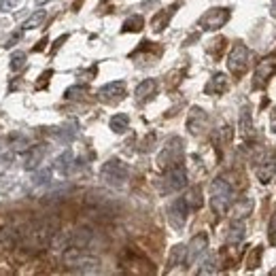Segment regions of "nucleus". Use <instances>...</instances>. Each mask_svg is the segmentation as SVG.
Wrapping results in <instances>:
<instances>
[{
	"mask_svg": "<svg viewBox=\"0 0 276 276\" xmlns=\"http://www.w3.org/2000/svg\"><path fill=\"white\" fill-rule=\"evenodd\" d=\"M234 204V189L225 179H215L210 183V206L217 215H227Z\"/></svg>",
	"mask_w": 276,
	"mask_h": 276,
	"instance_id": "f257e3e1",
	"label": "nucleus"
},
{
	"mask_svg": "<svg viewBox=\"0 0 276 276\" xmlns=\"http://www.w3.org/2000/svg\"><path fill=\"white\" fill-rule=\"evenodd\" d=\"M128 177H130L128 164H123L121 160H117V157H110V160L100 168V179L104 181L108 187H115V189L123 187Z\"/></svg>",
	"mask_w": 276,
	"mask_h": 276,
	"instance_id": "f03ea898",
	"label": "nucleus"
},
{
	"mask_svg": "<svg viewBox=\"0 0 276 276\" xmlns=\"http://www.w3.org/2000/svg\"><path fill=\"white\" fill-rule=\"evenodd\" d=\"M185 185H187V172H185V168L181 164L166 168L164 175L160 177V181H157V189H160V193H164V195L177 193Z\"/></svg>",
	"mask_w": 276,
	"mask_h": 276,
	"instance_id": "7ed1b4c3",
	"label": "nucleus"
},
{
	"mask_svg": "<svg viewBox=\"0 0 276 276\" xmlns=\"http://www.w3.org/2000/svg\"><path fill=\"white\" fill-rule=\"evenodd\" d=\"M185 145H183V140H181L179 136H172V138H168L166 140V145H164V149L160 151V155H157V166H160L162 170H166V168H170V166H177V164H181V160H183V149Z\"/></svg>",
	"mask_w": 276,
	"mask_h": 276,
	"instance_id": "20e7f679",
	"label": "nucleus"
},
{
	"mask_svg": "<svg viewBox=\"0 0 276 276\" xmlns=\"http://www.w3.org/2000/svg\"><path fill=\"white\" fill-rule=\"evenodd\" d=\"M249 60H251V53H249V49H247V45L236 43V45L232 47L230 55H227V68H230V73H232L236 79H240V77L249 70Z\"/></svg>",
	"mask_w": 276,
	"mask_h": 276,
	"instance_id": "39448f33",
	"label": "nucleus"
},
{
	"mask_svg": "<svg viewBox=\"0 0 276 276\" xmlns=\"http://www.w3.org/2000/svg\"><path fill=\"white\" fill-rule=\"evenodd\" d=\"M227 19H230V9H225V6H219V9H210L202 15L200 19V28L206 30V32H212V30H219L223 28Z\"/></svg>",
	"mask_w": 276,
	"mask_h": 276,
	"instance_id": "423d86ee",
	"label": "nucleus"
},
{
	"mask_svg": "<svg viewBox=\"0 0 276 276\" xmlns=\"http://www.w3.org/2000/svg\"><path fill=\"white\" fill-rule=\"evenodd\" d=\"M276 73V53H270L259 62L257 68H255V83H253V90H259L270 81V77Z\"/></svg>",
	"mask_w": 276,
	"mask_h": 276,
	"instance_id": "0eeeda50",
	"label": "nucleus"
},
{
	"mask_svg": "<svg viewBox=\"0 0 276 276\" xmlns=\"http://www.w3.org/2000/svg\"><path fill=\"white\" fill-rule=\"evenodd\" d=\"M208 249V236L206 234H198L193 236L191 242L187 244V253H185V266H195L200 262V257L206 253Z\"/></svg>",
	"mask_w": 276,
	"mask_h": 276,
	"instance_id": "6e6552de",
	"label": "nucleus"
},
{
	"mask_svg": "<svg viewBox=\"0 0 276 276\" xmlns=\"http://www.w3.org/2000/svg\"><path fill=\"white\" fill-rule=\"evenodd\" d=\"M187 215H189V206H187L185 198H177L168 206V223L175 227V230H183L187 223Z\"/></svg>",
	"mask_w": 276,
	"mask_h": 276,
	"instance_id": "1a4fd4ad",
	"label": "nucleus"
},
{
	"mask_svg": "<svg viewBox=\"0 0 276 276\" xmlns=\"http://www.w3.org/2000/svg\"><path fill=\"white\" fill-rule=\"evenodd\" d=\"M206 125H208V115L204 113L200 106H191V110H189V115H187V130L191 132L193 136H198V134L206 130Z\"/></svg>",
	"mask_w": 276,
	"mask_h": 276,
	"instance_id": "9d476101",
	"label": "nucleus"
},
{
	"mask_svg": "<svg viewBox=\"0 0 276 276\" xmlns=\"http://www.w3.org/2000/svg\"><path fill=\"white\" fill-rule=\"evenodd\" d=\"M125 96V81H110L98 90V98L102 102H119Z\"/></svg>",
	"mask_w": 276,
	"mask_h": 276,
	"instance_id": "9b49d317",
	"label": "nucleus"
},
{
	"mask_svg": "<svg viewBox=\"0 0 276 276\" xmlns=\"http://www.w3.org/2000/svg\"><path fill=\"white\" fill-rule=\"evenodd\" d=\"M255 175H257V179H259V183H264V185L270 183V181L274 179V175H276V153H274V151L268 153L264 160L259 162Z\"/></svg>",
	"mask_w": 276,
	"mask_h": 276,
	"instance_id": "f8f14e48",
	"label": "nucleus"
},
{
	"mask_svg": "<svg viewBox=\"0 0 276 276\" xmlns=\"http://www.w3.org/2000/svg\"><path fill=\"white\" fill-rule=\"evenodd\" d=\"M45 157V147L43 145H34V147H28L23 151V157H21V166L23 170H36L41 166Z\"/></svg>",
	"mask_w": 276,
	"mask_h": 276,
	"instance_id": "ddd939ff",
	"label": "nucleus"
},
{
	"mask_svg": "<svg viewBox=\"0 0 276 276\" xmlns=\"http://www.w3.org/2000/svg\"><path fill=\"white\" fill-rule=\"evenodd\" d=\"M93 242V232L90 227H77V230L70 232V247L77 249H88Z\"/></svg>",
	"mask_w": 276,
	"mask_h": 276,
	"instance_id": "4468645a",
	"label": "nucleus"
},
{
	"mask_svg": "<svg viewBox=\"0 0 276 276\" xmlns=\"http://www.w3.org/2000/svg\"><path fill=\"white\" fill-rule=\"evenodd\" d=\"M227 88H230V79H227V75L215 73L210 77V81L206 83V93H210V96H223L227 92Z\"/></svg>",
	"mask_w": 276,
	"mask_h": 276,
	"instance_id": "2eb2a0df",
	"label": "nucleus"
},
{
	"mask_svg": "<svg viewBox=\"0 0 276 276\" xmlns=\"http://www.w3.org/2000/svg\"><path fill=\"white\" fill-rule=\"evenodd\" d=\"M244 232H247V225H244V219H234L230 225V232H227V242L230 244H240L244 238Z\"/></svg>",
	"mask_w": 276,
	"mask_h": 276,
	"instance_id": "dca6fc26",
	"label": "nucleus"
},
{
	"mask_svg": "<svg viewBox=\"0 0 276 276\" xmlns=\"http://www.w3.org/2000/svg\"><path fill=\"white\" fill-rule=\"evenodd\" d=\"M55 170H58L62 177H68L70 172L75 170V155L70 151H64L58 160H55Z\"/></svg>",
	"mask_w": 276,
	"mask_h": 276,
	"instance_id": "f3484780",
	"label": "nucleus"
},
{
	"mask_svg": "<svg viewBox=\"0 0 276 276\" xmlns=\"http://www.w3.org/2000/svg\"><path fill=\"white\" fill-rule=\"evenodd\" d=\"M155 92H157V81H155V79H145L143 83H138V88H136V92H134V96H136L140 102H145V100L151 98Z\"/></svg>",
	"mask_w": 276,
	"mask_h": 276,
	"instance_id": "a211bd4d",
	"label": "nucleus"
},
{
	"mask_svg": "<svg viewBox=\"0 0 276 276\" xmlns=\"http://www.w3.org/2000/svg\"><path fill=\"white\" fill-rule=\"evenodd\" d=\"M238 128H240V134L242 138H249L253 134V119H251V110L249 106H244L240 110V121H238Z\"/></svg>",
	"mask_w": 276,
	"mask_h": 276,
	"instance_id": "6ab92c4d",
	"label": "nucleus"
},
{
	"mask_svg": "<svg viewBox=\"0 0 276 276\" xmlns=\"http://www.w3.org/2000/svg\"><path fill=\"white\" fill-rule=\"evenodd\" d=\"M185 202H187L189 210H200L202 204H204V200H202V189L200 187H191L187 191V195H185Z\"/></svg>",
	"mask_w": 276,
	"mask_h": 276,
	"instance_id": "aec40b11",
	"label": "nucleus"
},
{
	"mask_svg": "<svg viewBox=\"0 0 276 276\" xmlns=\"http://www.w3.org/2000/svg\"><path fill=\"white\" fill-rule=\"evenodd\" d=\"M108 125H110V130H113L115 134H123L125 130H128V125H130V117L125 113H117V115L110 117Z\"/></svg>",
	"mask_w": 276,
	"mask_h": 276,
	"instance_id": "412c9836",
	"label": "nucleus"
},
{
	"mask_svg": "<svg viewBox=\"0 0 276 276\" xmlns=\"http://www.w3.org/2000/svg\"><path fill=\"white\" fill-rule=\"evenodd\" d=\"M232 206H234V219H244V217L251 215V210H253V202L249 198H242L238 202H234Z\"/></svg>",
	"mask_w": 276,
	"mask_h": 276,
	"instance_id": "4be33fe9",
	"label": "nucleus"
},
{
	"mask_svg": "<svg viewBox=\"0 0 276 276\" xmlns=\"http://www.w3.org/2000/svg\"><path fill=\"white\" fill-rule=\"evenodd\" d=\"M185 253H187V247L177 244L170 253V259H168V270H172V268H177V266H183L185 264Z\"/></svg>",
	"mask_w": 276,
	"mask_h": 276,
	"instance_id": "5701e85b",
	"label": "nucleus"
},
{
	"mask_svg": "<svg viewBox=\"0 0 276 276\" xmlns=\"http://www.w3.org/2000/svg\"><path fill=\"white\" fill-rule=\"evenodd\" d=\"M175 9H177V4L170 6V9H166L164 13H157L155 15V17H153V30H155V32H162V30L168 26V21L172 17V13H175Z\"/></svg>",
	"mask_w": 276,
	"mask_h": 276,
	"instance_id": "b1692460",
	"label": "nucleus"
},
{
	"mask_svg": "<svg viewBox=\"0 0 276 276\" xmlns=\"http://www.w3.org/2000/svg\"><path fill=\"white\" fill-rule=\"evenodd\" d=\"M47 19V11H34L32 15H30V17L26 19V21H23V30H34V28H41L43 26V21Z\"/></svg>",
	"mask_w": 276,
	"mask_h": 276,
	"instance_id": "393cba45",
	"label": "nucleus"
},
{
	"mask_svg": "<svg viewBox=\"0 0 276 276\" xmlns=\"http://www.w3.org/2000/svg\"><path fill=\"white\" fill-rule=\"evenodd\" d=\"M145 26V19L140 17V15H132V17H128L123 21V28H121V32H140Z\"/></svg>",
	"mask_w": 276,
	"mask_h": 276,
	"instance_id": "a878e982",
	"label": "nucleus"
},
{
	"mask_svg": "<svg viewBox=\"0 0 276 276\" xmlns=\"http://www.w3.org/2000/svg\"><path fill=\"white\" fill-rule=\"evenodd\" d=\"M262 255H264V247H255L247 257V270H255L262 264Z\"/></svg>",
	"mask_w": 276,
	"mask_h": 276,
	"instance_id": "bb28decb",
	"label": "nucleus"
},
{
	"mask_svg": "<svg viewBox=\"0 0 276 276\" xmlns=\"http://www.w3.org/2000/svg\"><path fill=\"white\" fill-rule=\"evenodd\" d=\"M26 53L23 51H15L11 53V60H9V68L13 70V73H17V70H21L23 66H26Z\"/></svg>",
	"mask_w": 276,
	"mask_h": 276,
	"instance_id": "cd10ccee",
	"label": "nucleus"
},
{
	"mask_svg": "<svg viewBox=\"0 0 276 276\" xmlns=\"http://www.w3.org/2000/svg\"><path fill=\"white\" fill-rule=\"evenodd\" d=\"M83 96H88V88H85V85H75V88H68L66 93H64V98H68V100H79V98H83Z\"/></svg>",
	"mask_w": 276,
	"mask_h": 276,
	"instance_id": "c85d7f7f",
	"label": "nucleus"
},
{
	"mask_svg": "<svg viewBox=\"0 0 276 276\" xmlns=\"http://www.w3.org/2000/svg\"><path fill=\"white\" fill-rule=\"evenodd\" d=\"M9 143H11L13 149H21V151H23V147H28V138L23 136V134L15 132V134H11V136H9Z\"/></svg>",
	"mask_w": 276,
	"mask_h": 276,
	"instance_id": "c756f323",
	"label": "nucleus"
},
{
	"mask_svg": "<svg viewBox=\"0 0 276 276\" xmlns=\"http://www.w3.org/2000/svg\"><path fill=\"white\" fill-rule=\"evenodd\" d=\"M217 272V257L212 255V257H208L206 262L202 264V268L198 270V274H215Z\"/></svg>",
	"mask_w": 276,
	"mask_h": 276,
	"instance_id": "7c9ffc66",
	"label": "nucleus"
},
{
	"mask_svg": "<svg viewBox=\"0 0 276 276\" xmlns=\"http://www.w3.org/2000/svg\"><path fill=\"white\" fill-rule=\"evenodd\" d=\"M268 242L276 244V210H274V215L270 217V221H268Z\"/></svg>",
	"mask_w": 276,
	"mask_h": 276,
	"instance_id": "2f4dec72",
	"label": "nucleus"
},
{
	"mask_svg": "<svg viewBox=\"0 0 276 276\" xmlns=\"http://www.w3.org/2000/svg\"><path fill=\"white\" fill-rule=\"evenodd\" d=\"M32 181H34V185H47L51 181V170L49 168H43L41 172H36Z\"/></svg>",
	"mask_w": 276,
	"mask_h": 276,
	"instance_id": "473e14b6",
	"label": "nucleus"
},
{
	"mask_svg": "<svg viewBox=\"0 0 276 276\" xmlns=\"http://www.w3.org/2000/svg\"><path fill=\"white\" fill-rule=\"evenodd\" d=\"M21 2V0H0V11L2 13H6V11H11V9H15Z\"/></svg>",
	"mask_w": 276,
	"mask_h": 276,
	"instance_id": "72a5a7b5",
	"label": "nucleus"
},
{
	"mask_svg": "<svg viewBox=\"0 0 276 276\" xmlns=\"http://www.w3.org/2000/svg\"><path fill=\"white\" fill-rule=\"evenodd\" d=\"M19 38H21V32H13L9 38H6V41H4V49H11V47L13 45H17V41H19Z\"/></svg>",
	"mask_w": 276,
	"mask_h": 276,
	"instance_id": "f704fd0d",
	"label": "nucleus"
},
{
	"mask_svg": "<svg viewBox=\"0 0 276 276\" xmlns=\"http://www.w3.org/2000/svg\"><path fill=\"white\" fill-rule=\"evenodd\" d=\"M0 162H2V164H9V162H13V153H6V155H2V157H0Z\"/></svg>",
	"mask_w": 276,
	"mask_h": 276,
	"instance_id": "c9c22d12",
	"label": "nucleus"
},
{
	"mask_svg": "<svg viewBox=\"0 0 276 276\" xmlns=\"http://www.w3.org/2000/svg\"><path fill=\"white\" fill-rule=\"evenodd\" d=\"M270 15L276 19V0H272V4H270Z\"/></svg>",
	"mask_w": 276,
	"mask_h": 276,
	"instance_id": "e433bc0d",
	"label": "nucleus"
},
{
	"mask_svg": "<svg viewBox=\"0 0 276 276\" xmlns=\"http://www.w3.org/2000/svg\"><path fill=\"white\" fill-rule=\"evenodd\" d=\"M272 132H276V110L272 113Z\"/></svg>",
	"mask_w": 276,
	"mask_h": 276,
	"instance_id": "4c0bfd02",
	"label": "nucleus"
},
{
	"mask_svg": "<svg viewBox=\"0 0 276 276\" xmlns=\"http://www.w3.org/2000/svg\"><path fill=\"white\" fill-rule=\"evenodd\" d=\"M2 143H4V138H0V145H2Z\"/></svg>",
	"mask_w": 276,
	"mask_h": 276,
	"instance_id": "58836bf2",
	"label": "nucleus"
}]
</instances>
